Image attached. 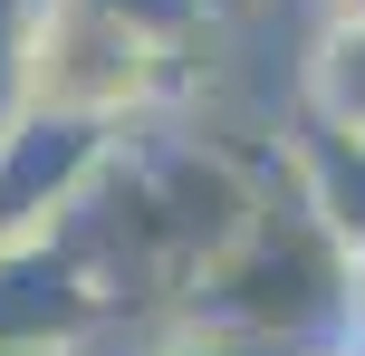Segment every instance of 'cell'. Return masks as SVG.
Segmentation results:
<instances>
[{
  "label": "cell",
  "instance_id": "obj_1",
  "mask_svg": "<svg viewBox=\"0 0 365 356\" xmlns=\"http://www.w3.org/2000/svg\"><path fill=\"white\" fill-rule=\"evenodd\" d=\"M182 58L154 49L145 29L106 10V0H10V106L19 126H87L115 135L173 87Z\"/></svg>",
  "mask_w": 365,
  "mask_h": 356
},
{
  "label": "cell",
  "instance_id": "obj_2",
  "mask_svg": "<svg viewBox=\"0 0 365 356\" xmlns=\"http://www.w3.org/2000/svg\"><path fill=\"white\" fill-rule=\"evenodd\" d=\"M289 203L336 241V260H356L365 250V145L298 126L289 135Z\"/></svg>",
  "mask_w": 365,
  "mask_h": 356
},
{
  "label": "cell",
  "instance_id": "obj_3",
  "mask_svg": "<svg viewBox=\"0 0 365 356\" xmlns=\"http://www.w3.org/2000/svg\"><path fill=\"white\" fill-rule=\"evenodd\" d=\"M298 126L365 145V19H317L298 58Z\"/></svg>",
  "mask_w": 365,
  "mask_h": 356
},
{
  "label": "cell",
  "instance_id": "obj_4",
  "mask_svg": "<svg viewBox=\"0 0 365 356\" xmlns=\"http://www.w3.org/2000/svg\"><path fill=\"white\" fill-rule=\"evenodd\" d=\"M336 347L365 356V250L346 260V289H336Z\"/></svg>",
  "mask_w": 365,
  "mask_h": 356
},
{
  "label": "cell",
  "instance_id": "obj_5",
  "mask_svg": "<svg viewBox=\"0 0 365 356\" xmlns=\"http://www.w3.org/2000/svg\"><path fill=\"white\" fill-rule=\"evenodd\" d=\"M10 126H19V106H10V10H0V145H10Z\"/></svg>",
  "mask_w": 365,
  "mask_h": 356
},
{
  "label": "cell",
  "instance_id": "obj_6",
  "mask_svg": "<svg viewBox=\"0 0 365 356\" xmlns=\"http://www.w3.org/2000/svg\"><path fill=\"white\" fill-rule=\"evenodd\" d=\"M327 19H365V0H327Z\"/></svg>",
  "mask_w": 365,
  "mask_h": 356
}]
</instances>
